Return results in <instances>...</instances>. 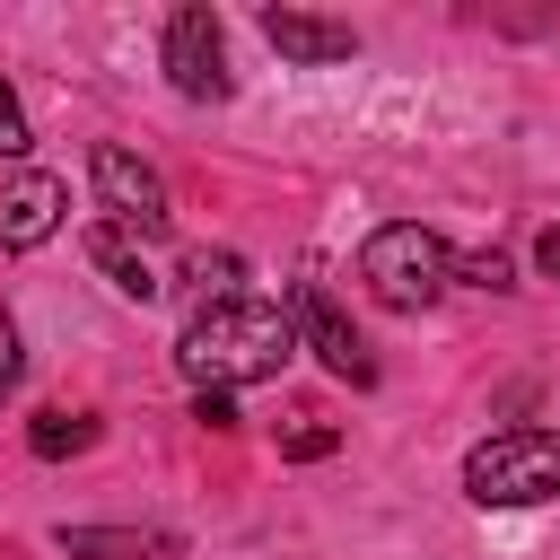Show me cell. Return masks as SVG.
Masks as SVG:
<instances>
[{"label": "cell", "mask_w": 560, "mask_h": 560, "mask_svg": "<svg viewBox=\"0 0 560 560\" xmlns=\"http://www.w3.org/2000/svg\"><path fill=\"white\" fill-rule=\"evenodd\" d=\"M18 376H26V350H18V315L0 306V402L18 394Z\"/></svg>", "instance_id": "cell-15"}, {"label": "cell", "mask_w": 560, "mask_h": 560, "mask_svg": "<svg viewBox=\"0 0 560 560\" xmlns=\"http://www.w3.org/2000/svg\"><path fill=\"white\" fill-rule=\"evenodd\" d=\"M61 210H70V192H61V175H44V166H26V175H9V184H0V245H9V254H26V245H44V236L61 228Z\"/></svg>", "instance_id": "cell-7"}, {"label": "cell", "mask_w": 560, "mask_h": 560, "mask_svg": "<svg viewBox=\"0 0 560 560\" xmlns=\"http://www.w3.org/2000/svg\"><path fill=\"white\" fill-rule=\"evenodd\" d=\"M280 455L315 464V455H332V429H324V420H315V429H289V438H280Z\"/></svg>", "instance_id": "cell-16"}, {"label": "cell", "mask_w": 560, "mask_h": 560, "mask_svg": "<svg viewBox=\"0 0 560 560\" xmlns=\"http://www.w3.org/2000/svg\"><path fill=\"white\" fill-rule=\"evenodd\" d=\"M298 350V324L289 306H262V298H210L184 315L175 332V368L201 385V394H236V385H262L280 376Z\"/></svg>", "instance_id": "cell-1"}, {"label": "cell", "mask_w": 560, "mask_h": 560, "mask_svg": "<svg viewBox=\"0 0 560 560\" xmlns=\"http://www.w3.org/2000/svg\"><path fill=\"white\" fill-rule=\"evenodd\" d=\"M192 420H210V429H236V402H228V394H201V402H192Z\"/></svg>", "instance_id": "cell-17"}, {"label": "cell", "mask_w": 560, "mask_h": 560, "mask_svg": "<svg viewBox=\"0 0 560 560\" xmlns=\"http://www.w3.org/2000/svg\"><path fill=\"white\" fill-rule=\"evenodd\" d=\"M88 262H96V271H105V280H114V289H122L131 306H149V298L166 289V280L149 271V254H140V245H131L122 228H88Z\"/></svg>", "instance_id": "cell-9"}, {"label": "cell", "mask_w": 560, "mask_h": 560, "mask_svg": "<svg viewBox=\"0 0 560 560\" xmlns=\"http://www.w3.org/2000/svg\"><path fill=\"white\" fill-rule=\"evenodd\" d=\"M534 262H542V280H560V219L534 236Z\"/></svg>", "instance_id": "cell-18"}, {"label": "cell", "mask_w": 560, "mask_h": 560, "mask_svg": "<svg viewBox=\"0 0 560 560\" xmlns=\"http://www.w3.org/2000/svg\"><path fill=\"white\" fill-rule=\"evenodd\" d=\"M26 149H35V131H26V105L0 88V158H26Z\"/></svg>", "instance_id": "cell-14"}, {"label": "cell", "mask_w": 560, "mask_h": 560, "mask_svg": "<svg viewBox=\"0 0 560 560\" xmlns=\"http://www.w3.org/2000/svg\"><path fill=\"white\" fill-rule=\"evenodd\" d=\"M262 35H271V52H289V61H350V52H359V35H350L341 18H315V9H262Z\"/></svg>", "instance_id": "cell-8"}, {"label": "cell", "mask_w": 560, "mask_h": 560, "mask_svg": "<svg viewBox=\"0 0 560 560\" xmlns=\"http://www.w3.org/2000/svg\"><path fill=\"white\" fill-rule=\"evenodd\" d=\"M88 184H96V201H105V228H122V236H166V184H158V166L149 158H131L122 140H96L88 149Z\"/></svg>", "instance_id": "cell-4"}, {"label": "cell", "mask_w": 560, "mask_h": 560, "mask_svg": "<svg viewBox=\"0 0 560 560\" xmlns=\"http://www.w3.org/2000/svg\"><path fill=\"white\" fill-rule=\"evenodd\" d=\"M236 271H245L236 254H192V262H184V280L201 289V306H210V298H236Z\"/></svg>", "instance_id": "cell-12"}, {"label": "cell", "mask_w": 560, "mask_h": 560, "mask_svg": "<svg viewBox=\"0 0 560 560\" xmlns=\"http://www.w3.org/2000/svg\"><path fill=\"white\" fill-rule=\"evenodd\" d=\"M289 324H298V341H306V350H315L341 385H376V359H368L359 324H350V315H341L315 280H298V289H289Z\"/></svg>", "instance_id": "cell-6"}, {"label": "cell", "mask_w": 560, "mask_h": 560, "mask_svg": "<svg viewBox=\"0 0 560 560\" xmlns=\"http://www.w3.org/2000/svg\"><path fill=\"white\" fill-rule=\"evenodd\" d=\"M359 280H368V298H376V306L420 315V306H438V298L455 289V254H446V236H438V228L394 219V228H376V236L359 245Z\"/></svg>", "instance_id": "cell-2"}, {"label": "cell", "mask_w": 560, "mask_h": 560, "mask_svg": "<svg viewBox=\"0 0 560 560\" xmlns=\"http://www.w3.org/2000/svg\"><path fill=\"white\" fill-rule=\"evenodd\" d=\"M464 499L472 508H542L560 499V429H499L464 455Z\"/></svg>", "instance_id": "cell-3"}, {"label": "cell", "mask_w": 560, "mask_h": 560, "mask_svg": "<svg viewBox=\"0 0 560 560\" xmlns=\"http://www.w3.org/2000/svg\"><path fill=\"white\" fill-rule=\"evenodd\" d=\"M166 79L192 96V105H219L236 79H228V35L210 9H175L166 18Z\"/></svg>", "instance_id": "cell-5"}, {"label": "cell", "mask_w": 560, "mask_h": 560, "mask_svg": "<svg viewBox=\"0 0 560 560\" xmlns=\"http://www.w3.org/2000/svg\"><path fill=\"white\" fill-rule=\"evenodd\" d=\"M455 280H472V289H516L508 254H455Z\"/></svg>", "instance_id": "cell-13"}, {"label": "cell", "mask_w": 560, "mask_h": 560, "mask_svg": "<svg viewBox=\"0 0 560 560\" xmlns=\"http://www.w3.org/2000/svg\"><path fill=\"white\" fill-rule=\"evenodd\" d=\"M96 438V420H79V411H35V429H26V446L44 455V464H61V455H79Z\"/></svg>", "instance_id": "cell-11"}, {"label": "cell", "mask_w": 560, "mask_h": 560, "mask_svg": "<svg viewBox=\"0 0 560 560\" xmlns=\"http://www.w3.org/2000/svg\"><path fill=\"white\" fill-rule=\"evenodd\" d=\"M52 542L70 560H158V551H175V534H131V525H61Z\"/></svg>", "instance_id": "cell-10"}]
</instances>
